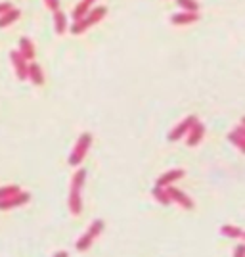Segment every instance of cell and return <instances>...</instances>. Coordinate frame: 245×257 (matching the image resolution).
<instances>
[{
	"label": "cell",
	"mask_w": 245,
	"mask_h": 257,
	"mask_svg": "<svg viewBox=\"0 0 245 257\" xmlns=\"http://www.w3.org/2000/svg\"><path fill=\"white\" fill-rule=\"evenodd\" d=\"M184 175H186L184 169H169V171H165L163 175L157 177L155 186H163V188H167V186H171V184L178 182L180 179H184Z\"/></svg>",
	"instance_id": "8fae6325"
},
{
	"label": "cell",
	"mask_w": 245,
	"mask_h": 257,
	"mask_svg": "<svg viewBox=\"0 0 245 257\" xmlns=\"http://www.w3.org/2000/svg\"><path fill=\"white\" fill-rule=\"evenodd\" d=\"M106 16H107L106 6H94V8H90V10L86 12L81 20H77V22L71 23V25H69V31L73 33V35H83V33H86L90 27H94L96 23L102 22Z\"/></svg>",
	"instance_id": "7a4b0ae2"
},
{
	"label": "cell",
	"mask_w": 245,
	"mask_h": 257,
	"mask_svg": "<svg viewBox=\"0 0 245 257\" xmlns=\"http://www.w3.org/2000/svg\"><path fill=\"white\" fill-rule=\"evenodd\" d=\"M104 228H106V223H104L102 219L92 221V225L88 226V230H86L85 234H83L79 240H77V242H75V249H77V251H86L88 247L96 242V238L102 234V230H104Z\"/></svg>",
	"instance_id": "277c9868"
},
{
	"label": "cell",
	"mask_w": 245,
	"mask_h": 257,
	"mask_svg": "<svg viewBox=\"0 0 245 257\" xmlns=\"http://www.w3.org/2000/svg\"><path fill=\"white\" fill-rule=\"evenodd\" d=\"M176 4L182 12H199V2L197 0H176Z\"/></svg>",
	"instance_id": "44dd1931"
},
{
	"label": "cell",
	"mask_w": 245,
	"mask_h": 257,
	"mask_svg": "<svg viewBox=\"0 0 245 257\" xmlns=\"http://www.w3.org/2000/svg\"><path fill=\"white\" fill-rule=\"evenodd\" d=\"M54 29L58 35H65L69 31V23H67V16L62 10L54 12Z\"/></svg>",
	"instance_id": "2e32d148"
},
{
	"label": "cell",
	"mask_w": 245,
	"mask_h": 257,
	"mask_svg": "<svg viewBox=\"0 0 245 257\" xmlns=\"http://www.w3.org/2000/svg\"><path fill=\"white\" fill-rule=\"evenodd\" d=\"M90 146H92V135H90V133H83V135L77 139L73 150L69 154V165H71V167H79V165L83 163V160L86 158Z\"/></svg>",
	"instance_id": "3957f363"
},
{
	"label": "cell",
	"mask_w": 245,
	"mask_h": 257,
	"mask_svg": "<svg viewBox=\"0 0 245 257\" xmlns=\"http://www.w3.org/2000/svg\"><path fill=\"white\" fill-rule=\"evenodd\" d=\"M18 52L22 54L27 62H33V60H35V54L37 52H35V44H33V41L29 39V37H22V39H20Z\"/></svg>",
	"instance_id": "5bb4252c"
},
{
	"label": "cell",
	"mask_w": 245,
	"mask_h": 257,
	"mask_svg": "<svg viewBox=\"0 0 245 257\" xmlns=\"http://www.w3.org/2000/svg\"><path fill=\"white\" fill-rule=\"evenodd\" d=\"M167 194H169V198H171V204H176L180 205L182 209H186V211H192L195 204H193V200L188 196L186 192H182L180 188H176V186H167Z\"/></svg>",
	"instance_id": "5b68a950"
},
{
	"label": "cell",
	"mask_w": 245,
	"mask_h": 257,
	"mask_svg": "<svg viewBox=\"0 0 245 257\" xmlns=\"http://www.w3.org/2000/svg\"><path fill=\"white\" fill-rule=\"evenodd\" d=\"M10 8H12L10 2H0V14H4V12L10 10Z\"/></svg>",
	"instance_id": "cb8c5ba5"
},
{
	"label": "cell",
	"mask_w": 245,
	"mask_h": 257,
	"mask_svg": "<svg viewBox=\"0 0 245 257\" xmlns=\"http://www.w3.org/2000/svg\"><path fill=\"white\" fill-rule=\"evenodd\" d=\"M29 200H31V194L25 192V190H20L18 194H14L12 198L0 200V209L2 211H10V209H16V207H22V205L29 204Z\"/></svg>",
	"instance_id": "8992f818"
},
{
	"label": "cell",
	"mask_w": 245,
	"mask_h": 257,
	"mask_svg": "<svg viewBox=\"0 0 245 257\" xmlns=\"http://www.w3.org/2000/svg\"><path fill=\"white\" fill-rule=\"evenodd\" d=\"M228 140L234 144L239 152H245V119H241V123L228 133Z\"/></svg>",
	"instance_id": "7c38bea8"
},
{
	"label": "cell",
	"mask_w": 245,
	"mask_h": 257,
	"mask_svg": "<svg viewBox=\"0 0 245 257\" xmlns=\"http://www.w3.org/2000/svg\"><path fill=\"white\" fill-rule=\"evenodd\" d=\"M94 2L96 0H81L77 6L73 8V12H71V18H73V22H77V20H81L83 16H85L86 12L90 10L92 6H94Z\"/></svg>",
	"instance_id": "e0dca14e"
},
{
	"label": "cell",
	"mask_w": 245,
	"mask_h": 257,
	"mask_svg": "<svg viewBox=\"0 0 245 257\" xmlns=\"http://www.w3.org/2000/svg\"><path fill=\"white\" fill-rule=\"evenodd\" d=\"M20 190H22L20 184H4V186H0V200L12 198L14 194H18Z\"/></svg>",
	"instance_id": "ffe728a7"
},
{
	"label": "cell",
	"mask_w": 245,
	"mask_h": 257,
	"mask_svg": "<svg viewBox=\"0 0 245 257\" xmlns=\"http://www.w3.org/2000/svg\"><path fill=\"white\" fill-rule=\"evenodd\" d=\"M52 257H69V253H67L65 249H62V251H56V253H54Z\"/></svg>",
	"instance_id": "d4e9b609"
},
{
	"label": "cell",
	"mask_w": 245,
	"mask_h": 257,
	"mask_svg": "<svg viewBox=\"0 0 245 257\" xmlns=\"http://www.w3.org/2000/svg\"><path fill=\"white\" fill-rule=\"evenodd\" d=\"M86 182V169H77L71 177V186H69V211L71 215H81L83 211V188Z\"/></svg>",
	"instance_id": "6da1fadb"
},
{
	"label": "cell",
	"mask_w": 245,
	"mask_h": 257,
	"mask_svg": "<svg viewBox=\"0 0 245 257\" xmlns=\"http://www.w3.org/2000/svg\"><path fill=\"white\" fill-rule=\"evenodd\" d=\"M27 81H31L35 86H43L46 77H44L43 67L37 64V62H29L27 65Z\"/></svg>",
	"instance_id": "4fadbf2b"
},
{
	"label": "cell",
	"mask_w": 245,
	"mask_h": 257,
	"mask_svg": "<svg viewBox=\"0 0 245 257\" xmlns=\"http://www.w3.org/2000/svg\"><path fill=\"white\" fill-rule=\"evenodd\" d=\"M195 121H197V117H195V115H188V117L182 119L180 123H178V125L172 128L171 133H169V137H167V139H169V142H178V140L184 139V137L188 135L190 127H192Z\"/></svg>",
	"instance_id": "52a82bcc"
},
{
	"label": "cell",
	"mask_w": 245,
	"mask_h": 257,
	"mask_svg": "<svg viewBox=\"0 0 245 257\" xmlns=\"http://www.w3.org/2000/svg\"><path fill=\"white\" fill-rule=\"evenodd\" d=\"M220 234L226 236V238H235V240H243L245 238L243 228L235 225H222L220 226Z\"/></svg>",
	"instance_id": "ac0fdd59"
},
{
	"label": "cell",
	"mask_w": 245,
	"mask_h": 257,
	"mask_svg": "<svg viewBox=\"0 0 245 257\" xmlns=\"http://www.w3.org/2000/svg\"><path fill=\"white\" fill-rule=\"evenodd\" d=\"M234 257H245V246H243V244L235 246V249H234Z\"/></svg>",
	"instance_id": "603a6c76"
},
{
	"label": "cell",
	"mask_w": 245,
	"mask_h": 257,
	"mask_svg": "<svg viewBox=\"0 0 245 257\" xmlns=\"http://www.w3.org/2000/svg\"><path fill=\"white\" fill-rule=\"evenodd\" d=\"M44 6L54 14L62 8V0H44Z\"/></svg>",
	"instance_id": "7402d4cb"
},
{
	"label": "cell",
	"mask_w": 245,
	"mask_h": 257,
	"mask_svg": "<svg viewBox=\"0 0 245 257\" xmlns=\"http://www.w3.org/2000/svg\"><path fill=\"white\" fill-rule=\"evenodd\" d=\"M151 196H153V200L161 205H171V198H169V194H167V188H163V186H153L151 188Z\"/></svg>",
	"instance_id": "d6986e66"
},
{
	"label": "cell",
	"mask_w": 245,
	"mask_h": 257,
	"mask_svg": "<svg viewBox=\"0 0 245 257\" xmlns=\"http://www.w3.org/2000/svg\"><path fill=\"white\" fill-rule=\"evenodd\" d=\"M20 16H22V10H18V8H14V6H12L10 10L4 12V14H0V29L10 27L12 23H16L20 20Z\"/></svg>",
	"instance_id": "9a60e30c"
},
{
	"label": "cell",
	"mask_w": 245,
	"mask_h": 257,
	"mask_svg": "<svg viewBox=\"0 0 245 257\" xmlns=\"http://www.w3.org/2000/svg\"><path fill=\"white\" fill-rule=\"evenodd\" d=\"M203 137H205V125L197 119L192 127H190L188 135H186L184 139H186V144H188L190 148H195V146H199V144H201Z\"/></svg>",
	"instance_id": "9c48e42d"
},
{
	"label": "cell",
	"mask_w": 245,
	"mask_h": 257,
	"mask_svg": "<svg viewBox=\"0 0 245 257\" xmlns=\"http://www.w3.org/2000/svg\"><path fill=\"white\" fill-rule=\"evenodd\" d=\"M10 62H12L14 71H16V77H18L20 81H27V65H29V62H27L18 50H12L10 52Z\"/></svg>",
	"instance_id": "ba28073f"
},
{
	"label": "cell",
	"mask_w": 245,
	"mask_h": 257,
	"mask_svg": "<svg viewBox=\"0 0 245 257\" xmlns=\"http://www.w3.org/2000/svg\"><path fill=\"white\" fill-rule=\"evenodd\" d=\"M199 12H176L171 16V23L176 25V27H182V25H192V23L199 22Z\"/></svg>",
	"instance_id": "30bf717a"
}]
</instances>
